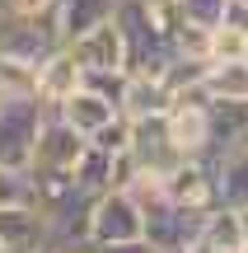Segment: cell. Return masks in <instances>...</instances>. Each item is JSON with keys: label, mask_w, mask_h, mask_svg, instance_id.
<instances>
[{"label": "cell", "mask_w": 248, "mask_h": 253, "mask_svg": "<svg viewBox=\"0 0 248 253\" xmlns=\"http://www.w3.org/2000/svg\"><path fill=\"white\" fill-rule=\"evenodd\" d=\"M117 9H122V0H61V9H56V33H61V42H75V38L112 24Z\"/></svg>", "instance_id": "cell-10"}, {"label": "cell", "mask_w": 248, "mask_h": 253, "mask_svg": "<svg viewBox=\"0 0 248 253\" xmlns=\"http://www.w3.org/2000/svg\"><path fill=\"white\" fill-rule=\"evenodd\" d=\"M117 113H122V108H117L112 99H103V94H94V89H84V84H80V89H75L71 99L56 108V118H66L75 131L84 136V141H89V136H94V131H103V126L117 118Z\"/></svg>", "instance_id": "cell-11"}, {"label": "cell", "mask_w": 248, "mask_h": 253, "mask_svg": "<svg viewBox=\"0 0 248 253\" xmlns=\"http://www.w3.org/2000/svg\"><path fill=\"white\" fill-rule=\"evenodd\" d=\"M174 19L178 9H150L141 0H122L117 28L127 42V71L164 75V66L174 61Z\"/></svg>", "instance_id": "cell-1"}, {"label": "cell", "mask_w": 248, "mask_h": 253, "mask_svg": "<svg viewBox=\"0 0 248 253\" xmlns=\"http://www.w3.org/2000/svg\"><path fill=\"white\" fill-rule=\"evenodd\" d=\"M0 253H5V249H0Z\"/></svg>", "instance_id": "cell-31"}, {"label": "cell", "mask_w": 248, "mask_h": 253, "mask_svg": "<svg viewBox=\"0 0 248 253\" xmlns=\"http://www.w3.org/2000/svg\"><path fill=\"white\" fill-rule=\"evenodd\" d=\"M225 253H244V249H225Z\"/></svg>", "instance_id": "cell-26"}, {"label": "cell", "mask_w": 248, "mask_h": 253, "mask_svg": "<svg viewBox=\"0 0 248 253\" xmlns=\"http://www.w3.org/2000/svg\"><path fill=\"white\" fill-rule=\"evenodd\" d=\"M248 38L234 28H211V61H244Z\"/></svg>", "instance_id": "cell-20"}, {"label": "cell", "mask_w": 248, "mask_h": 253, "mask_svg": "<svg viewBox=\"0 0 248 253\" xmlns=\"http://www.w3.org/2000/svg\"><path fill=\"white\" fill-rule=\"evenodd\" d=\"M66 47L75 52V61L84 71H127V42H122L117 19L94 28V33H84V38H75V42H66Z\"/></svg>", "instance_id": "cell-9"}, {"label": "cell", "mask_w": 248, "mask_h": 253, "mask_svg": "<svg viewBox=\"0 0 248 253\" xmlns=\"http://www.w3.org/2000/svg\"><path fill=\"white\" fill-rule=\"evenodd\" d=\"M84 89L103 94L122 108V94H127V71H84Z\"/></svg>", "instance_id": "cell-19"}, {"label": "cell", "mask_w": 248, "mask_h": 253, "mask_svg": "<svg viewBox=\"0 0 248 253\" xmlns=\"http://www.w3.org/2000/svg\"><path fill=\"white\" fill-rule=\"evenodd\" d=\"M220 28H234V33H244V38H248V0H230V5H225Z\"/></svg>", "instance_id": "cell-22"}, {"label": "cell", "mask_w": 248, "mask_h": 253, "mask_svg": "<svg viewBox=\"0 0 248 253\" xmlns=\"http://www.w3.org/2000/svg\"><path fill=\"white\" fill-rule=\"evenodd\" d=\"M164 108H169V84H164V75H150V71H127L122 113H127V118H145V113H164Z\"/></svg>", "instance_id": "cell-13"}, {"label": "cell", "mask_w": 248, "mask_h": 253, "mask_svg": "<svg viewBox=\"0 0 248 253\" xmlns=\"http://www.w3.org/2000/svg\"><path fill=\"white\" fill-rule=\"evenodd\" d=\"M0 249L5 253H47V249H56L47 211L37 207V202L0 207Z\"/></svg>", "instance_id": "cell-5"}, {"label": "cell", "mask_w": 248, "mask_h": 253, "mask_svg": "<svg viewBox=\"0 0 248 253\" xmlns=\"http://www.w3.org/2000/svg\"><path fill=\"white\" fill-rule=\"evenodd\" d=\"M47 253H52V249H47Z\"/></svg>", "instance_id": "cell-30"}, {"label": "cell", "mask_w": 248, "mask_h": 253, "mask_svg": "<svg viewBox=\"0 0 248 253\" xmlns=\"http://www.w3.org/2000/svg\"><path fill=\"white\" fill-rule=\"evenodd\" d=\"M244 61H248V52H244Z\"/></svg>", "instance_id": "cell-28"}, {"label": "cell", "mask_w": 248, "mask_h": 253, "mask_svg": "<svg viewBox=\"0 0 248 253\" xmlns=\"http://www.w3.org/2000/svg\"><path fill=\"white\" fill-rule=\"evenodd\" d=\"M141 235H145V216H141V202L131 197V188H108L94 197L84 244H122V239H141Z\"/></svg>", "instance_id": "cell-4"}, {"label": "cell", "mask_w": 248, "mask_h": 253, "mask_svg": "<svg viewBox=\"0 0 248 253\" xmlns=\"http://www.w3.org/2000/svg\"><path fill=\"white\" fill-rule=\"evenodd\" d=\"M84 136L75 131L66 118H56V113H47L42 122V136H37V150H33V164H28V173H75V164H80L84 155Z\"/></svg>", "instance_id": "cell-6"}, {"label": "cell", "mask_w": 248, "mask_h": 253, "mask_svg": "<svg viewBox=\"0 0 248 253\" xmlns=\"http://www.w3.org/2000/svg\"><path fill=\"white\" fill-rule=\"evenodd\" d=\"M80 84H84V66L75 61V52H71V47H56V52L47 56L42 66H37V99H42L52 113L61 108V103L71 99Z\"/></svg>", "instance_id": "cell-8"}, {"label": "cell", "mask_w": 248, "mask_h": 253, "mask_svg": "<svg viewBox=\"0 0 248 253\" xmlns=\"http://www.w3.org/2000/svg\"><path fill=\"white\" fill-rule=\"evenodd\" d=\"M239 225H244V249H248V207L239 211Z\"/></svg>", "instance_id": "cell-24"}, {"label": "cell", "mask_w": 248, "mask_h": 253, "mask_svg": "<svg viewBox=\"0 0 248 253\" xmlns=\"http://www.w3.org/2000/svg\"><path fill=\"white\" fill-rule=\"evenodd\" d=\"M174 56H183V61H211V28L174 19Z\"/></svg>", "instance_id": "cell-16"}, {"label": "cell", "mask_w": 248, "mask_h": 253, "mask_svg": "<svg viewBox=\"0 0 248 253\" xmlns=\"http://www.w3.org/2000/svg\"><path fill=\"white\" fill-rule=\"evenodd\" d=\"M244 253H248V249H244Z\"/></svg>", "instance_id": "cell-32"}, {"label": "cell", "mask_w": 248, "mask_h": 253, "mask_svg": "<svg viewBox=\"0 0 248 253\" xmlns=\"http://www.w3.org/2000/svg\"><path fill=\"white\" fill-rule=\"evenodd\" d=\"M24 202H33V173L0 164V207H24Z\"/></svg>", "instance_id": "cell-17"}, {"label": "cell", "mask_w": 248, "mask_h": 253, "mask_svg": "<svg viewBox=\"0 0 248 253\" xmlns=\"http://www.w3.org/2000/svg\"><path fill=\"white\" fill-rule=\"evenodd\" d=\"M215 188H220V207H248V145H230L225 155H215Z\"/></svg>", "instance_id": "cell-12"}, {"label": "cell", "mask_w": 248, "mask_h": 253, "mask_svg": "<svg viewBox=\"0 0 248 253\" xmlns=\"http://www.w3.org/2000/svg\"><path fill=\"white\" fill-rule=\"evenodd\" d=\"M225 5H230V0H178V19H187V24H197V28H220Z\"/></svg>", "instance_id": "cell-18"}, {"label": "cell", "mask_w": 248, "mask_h": 253, "mask_svg": "<svg viewBox=\"0 0 248 253\" xmlns=\"http://www.w3.org/2000/svg\"><path fill=\"white\" fill-rule=\"evenodd\" d=\"M239 145H248V131H244V141H239Z\"/></svg>", "instance_id": "cell-27"}, {"label": "cell", "mask_w": 248, "mask_h": 253, "mask_svg": "<svg viewBox=\"0 0 248 253\" xmlns=\"http://www.w3.org/2000/svg\"><path fill=\"white\" fill-rule=\"evenodd\" d=\"M127 155H131L136 178H159V183L183 164L174 136H169V108L164 113H145V118H131V145H127Z\"/></svg>", "instance_id": "cell-3"}, {"label": "cell", "mask_w": 248, "mask_h": 253, "mask_svg": "<svg viewBox=\"0 0 248 253\" xmlns=\"http://www.w3.org/2000/svg\"><path fill=\"white\" fill-rule=\"evenodd\" d=\"M202 84H206V94H211V99L248 103V61H206Z\"/></svg>", "instance_id": "cell-14"}, {"label": "cell", "mask_w": 248, "mask_h": 253, "mask_svg": "<svg viewBox=\"0 0 248 253\" xmlns=\"http://www.w3.org/2000/svg\"><path fill=\"white\" fill-rule=\"evenodd\" d=\"M141 5H150V9H178V0H141Z\"/></svg>", "instance_id": "cell-23"}, {"label": "cell", "mask_w": 248, "mask_h": 253, "mask_svg": "<svg viewBox=\"0 0 248 253\" xmlns=\"http://www.w3.org/2000/svg\"><path fill=\"white\" fill-rule=\"evenodd\" d=\"M0 99H5V94H0Z\"/></svg>", "instance_id": "cell-29"}, {"label": "cell", "mask_w": 248, "mask_h": 253, "mask_svg": "<svg viewBox=\"0 0 248 253\" xmlns=\"http://www.w3.org/2000/svg\"><path fill=\"white\" fill-rule=\"evenodd\" d=\"M75 253H94V249H84V244H80V249H75Z\"/></svg>", "instance_id": "cell-25"}, {"label": "cell", "mask_w": 248, "mask_h": 253, "mask_svg": "<svg viewBox=\"0 0 248 253\" xmlns=\"http://www.w3.org/2000/svg\"><path fill=\"white\" fill-rule=\"evenodd\" d=\"M202 239H206V244H215L220 253H225V249H244V225H239V211H230V207L206 211Z\"/></svg>", "instance_id": "cell-15"}, {"label": "cell", "mask_w": 248, "mask_h": 253, "mask_svg": "<svg viewBox=\"0 0 248 253\" xmlns=\"http://www.w3.org/2000/svg\"><path fill=\"white\" fill-rule=\"evenodd\" d=\"M84 249H94V253H159L145 235L141 239H122V244H84Z\"/></svg>", "instance_id": "cell-21"}, {"label": "cell", "mask_w": 248, "mask_h": 253, "mask_svg": "<svg viewBox=\"0 0 248 253\" xmlns=\"http://www.w3.org/2000/svg\"><path fill=\"white\" fill-rule=\"evenodd\" d=\"M164 192L187 211H215L220 207V188H215V160H183L164 178Z\"/></svg>", "instance_id": "cell-7"}, {"label": "cell", "mask_w": 248, "mask_h": 253, "mask_svg": "<svg viewBox=\"0 0 248 253\" xmlns=\"http://www.w3.org/2000/svg\"><path fill=\"white\" fill-rule=\"evenodd\" d=\"M47 113L52 108L37 94H5L0 99V164H9V169H28L33 164Z\"/></svg>", "instance_id": "cell-2"}]
</instances>
